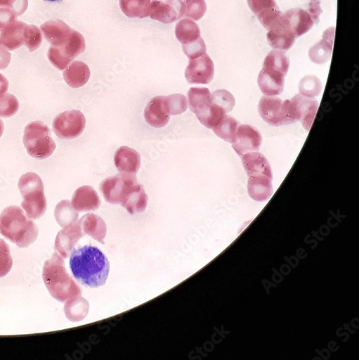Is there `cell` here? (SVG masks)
Here are the masks:
<instances>
[{"label":"cell","instance_id":"d590c367","mask_svg":"<svg viewBox=\"0 0 359 360\" xmlns=\"http://www.w3.org/2000/svg\"><path fill=\"white\" fill-rule=\"evenodd\" d=\"M43 37L41 30L34 25L27 26L25 32V44L30 51L37 50L42 44Z\"/></svg>","mask_w":359,"mask_h":360},{"label":"cell","instance_id":"d4e9b609","mask_svg":"<svg viewBox=\"0 0 359 360\" xmlns=\"http://www.w3.org/2000/svg\"><path fill=\"white\" fill-rule=\"evenodd\" d=\"M72 205L79 212L92 211L99 208L101 201L98 193L91 186H82L73 195Z\"/></svg>","mask_w":359,"mask_h":360},{"label":"cell","instance_id":"ba28073f","mask_svg":"<svg viewBox=\"0 0 359 360\" xmlns=\"http://www.w3.org/2000/svg\"><path fill=\"white\" fill-rule=\"evenodd\" d=\"M86 127V118L79 110L66 111L53 120V130L60 139H74L79 136Z\"/></svg>","mask_w":359,"mask_h":360},{"label":"cell","instance_id":"83f0119b","mask_svg":"<svg viewBox=\"0 0 359 360\" xmlns=\"http://www.w3.org/2000/svg\"><path fill=\"white\" fill-rule=\"evenodd\" d=\"M190 110L196 115L205 111L212 103L211 94L207 88L192 87L188 92Z\"/></svg>","mask_w":359,"mask_h":360},{"label":"cell","instance_id":"836d02e7","mask_svg":"<svg viewBox=\"0 0 359 360\" xmlns=\"http://www.w3.org/2000/svg\"><path fill=\"white\" fill-rule=\"evenodd\" d=\"M226 115L223 108L213 103L205 111L197 115V117L204 127L213 129Z\"/></svg>","mask_w":359,"mask_h":360},{"label":"cell","instance_id":"74e56055","mask_svg":"<svg viewBox=\"0 0 359 360\" xmlns=\"http://www.w3.org/2000/svg\"><path fill=\"white\" fill-rule=\"evenodd\" d=\"M211 99L212 103L223 108L226 113L231 112L235 105L234 96L226 89L216 90L211 95Z\"/></svg>","mask_w":359,"mask_h":360},{"label":"cell","instance_id":"7402d4cb","mask_svg":"<svg viewBox=\"0 0 359 360\" xmlns=\"http://www.w3.org/2000/svg\"><path fill=\"white\" fill-rule=\"evenodd\" d=\"M334 34L335 27L327 29L323 39L311 48L309 56L313 63L323 65L330 60L334 49Z\"/></svg>","mask_w":359,"mask_h":360},{"label":"cell","instance_id":"f6af8a7d","mask_svg":"<svg viewBox=\"0 0 359 360\" xmlns=\"http://www.w3.org/2000/svg\"><path fill=\"white\" fill-rule=\"evenodd\" d=\"M17 14L8 8H0V32L17 20Z\"/></svg>","mask_w":359,"mask_h":360},{"label":"cell","instance_id":"d6a6232c","mask_svg":"<svg viewBox=\"0 0 359 360\" xmlns=\"http://www.w3.org/2000/svg\"><path fill=\"white\" fill-rule=\"evenodd\" d=\"M54 215L57 223L63 227L75 221L79 216L69 200L59 202L55 208Z\"/></svg>","mask_w":359,"mask_h":360},{"label":"cell","instance_id":"ab89813d","mask_svg":"<svg viewBox=\"0 0 359 360\" xmlns=\"http://www.w3.org/2000/svg\"><path fill=\"white\" fill-rule=\"evenodd\" d=\"M13 264L10 247L4 239L0 238V278L10 273Z\"/></svg>","mask_w":359,"mask_h":360},{"label":"cell","instance_id":"6da1fadb","mask_svg":"<svg viewBox=\"0 0 359 360\" xmlns=\"http://www.w3.org/2000/svg\"><path fill=\"white\" fill-rule=\"evenodd\" d=\"M70 265L75 279L91 288L104 285L110 273V262L105 255L98 248L91 245L74 250Z\"/></svg>","mask_w":359,"mask_h":360},{"label":"cell","instance_id":"e575fe53","mask_svg":"<svg viewBox=\"0 0 359 360\" xmlns=\"http://www.w3.org/2000/svg\"><path fill=\"white\" fill-rule=\"evenodd\" d=\"M322 90V84L320 79L313 75L303 77L299 84V91L301 95L308 98L318 96Z\"/></svg>","mask_w":359,"mask_h":360},{"label":"cell","instance_id":"7a4b0ae2","mask_svg":"<svg viewBox=\"0 0 359 360\" xmlns=\"http://www.w3.org/2000/svg\"><path fill=\"white\" fill-rule=\"evenodd\" d=\"M39 233L37 225L18 206H9L0 215V233L20 248L34 243Z\"/></svg>","mask_w":359,"mask_h":360},{"label":"cell","instance_id":"8fae6325","mask_svg":"<svg viewBox=\"0 0 359 360\" xmlns=\"http://www.w3.org/2000/svg\"><path fill=\"white\" fill-rule=\"evenodd\" d=\"M185 6L183 0H155L151 4L150 18L164 24L171 23L185 16Z\"/></svg>","mask_w":359,"mask_h":360},{"label":"cell","instance_id":"c3c4849f","mask_svg":"<svg viewBox=\"0 0 359 360\" xmlns=\"http://www.w3.org/2000/svg\"><path fill=\"white\" fill-rule=\"evenodd\" d=\"M9 83L6 77L0 74V96L6 94L8 91Z\"/></svg>","mask_w":359,"mask_h":360},{"label":"cell","instance_id":"ac0fdd59","mask_svg":"<svg viewBox=\"0 0 359 360\" xmlns=\"http://www.w3.org/2000/svg\"><path fill=\"white\" fill-rule=\"evenodd\" d=\"M114 162L119 172L136 175L141 167V156L135 149L122 146L115 153Z\"/></svg>","mask_w":359,"mask_h":360},{"label":"cell","instance_id":"8d00e7d4","mask_svg":"<svg viewBox=\"0 0 359 360\" xmlns=\"http://www.w3.org/2000/svg\"><path fill=\"white\" fill-rule=\"evenodd\" d=\"M20 108L18 98L11 94L0 96V117H11L15 115Z\"/></svg>","mask_w":359,"mask_h":360},{"label":"cell","instance_id":"7dc6e473","mask_svg":"<svg viewBox=\"0 0 359 360\" xmlns=\"http://www.w3.org/2000/svg\"><path fill=\"white\" fill-rule=\"evenodd\" d=\"M11 60V54L5 48L0 47V70H6Z\"/></svg>","mask_w":359,"mask_h":360},{"label":"cell","instance_id":"7bdbcfd3","mask_svg":"<svg viewBox=\"0 0 359 360\" xmlns=\"http://www.w3.org/2000/svg\"><path fill=\"white\" fill-rule=\"evenodd\" d=\"M183 49L190 59L200 57L206 53V45L201 37L190 44L183 45Z\"/></svg>","mask_w":359,"mask_h":360},{"label":"cell","instance_id":"52a82bcc","mask_svg":"<svg viewBox=\"0 0 359 360\" xmlns=\"http://www.w3.org/2000/svg\"><path fill=\"white\" fill-rule=\"evenodd\" d=\"M86 49L84 37L72 29L70 38L61 46H51L48 52L50 63L56 69L64 70L74 58L82 53Z\"/></svg>","mask_w":359,"mask_h":360},{"label":"cell","instance_id":"d6986e66","mask_svg":"<svg viewBox=\"0 0 359 360\" xmlns=\"http://www.w3.org/2000/svg\"><path fill=\"white\" fill-rule=\"evenodd\" d=\"M45 39L51 46H61L70 37L72 29L61 20H49L41 26Z\"/></svg>","mask_w":359,"mask_h":360},{"label":"cell","instance_id":"603a6c76","mask_svg":"<svg viewBox=\"0 0 359 360\" xmlns=\"http://www.w3.org/2000/svg\"><path fill=\"white\" fill-rule=\"evenodd\" d=\"M273 179L266 175L249 176L248 191L250 197L258 202H263L270 198L274 193Z\"/></svg>","mask_w":359,"mask_h":360},{"label":"cell","instance_id":"e0dca14e","mask_svg":"<svg viewBox=\"0 0 359 360\" xmlns=\"http://www.w3.org/2000/svg\"><path fill=\"white\" fill-rule=\"evenodd\" d=\"M282 72L262 69L258 77V84L266 96H277L284 91L285 77Z\"/></svg>","mask_w":359,"mask_h":360},{"label":"cell","instance_id":"277c9868","mask_svg":"<svg viewBox=\"0 0 359 360\" xmlns=\"http://www.w3.org/2000/svg\"><path fill=\"white\" fill-rule=\"evenodd\" d=\"M18 188L22 196L21 207L26 215L33 220H38L46 212L47 201L41 178L34 172H27L21 176Z\"/></svg>","mask_w":359,"mask_h":360},{"label":"cell","instance_id":"ffe728a7","mask_svg":"<svg viewBox=\"0 0 359 360\" xmlns=\"http://www.w3.org/2000/svg\"><path fill=\"white\" fill-rule=\"evenodd\" d=\"M148 203V196L143 188L138 184L137 180L126 188L121 204L132 214L143 212Z\"/></svg>","mask_w":359,"mask_h":360},{"label":"cell","instance_id":"f907efd6","mask_svg":"<svg viewBox=\"0 0 359 360\" xmlns=\"http://www.w3.org/2000/svg\"><path fill=\"white\" fill-rule=\"evenodd\" d=\"M4 129H5V127H4V122L2 121L1 119H0V138H1V136L4 134Z\"/></svg>","mask_w":359,"mask_h":360},{"label":"cell","instance_id":"1f68e13d","mask_svg":"<svg viewBox=\"0 0 359 360\" xmlns=\"http://www.w3.org/2000/svg\"><path fill=\"white\" fill-rule=\"evenodd\" d=\"M263 68L280 72L287 75L289 68V59L282 51H272L266 57Z\"/></svg>","mask_w":359,"mask_h":360},{"label":"cell","instance_id":"4fadbf2b","mask_svg":"<svg viewBox=\"0 0 359 360\" xmlns=\"http://www.w3.org/2000/svg\"><path fill=\"white\" fill-rule=\"evenodd\" d=\"M291 103L296 122H301L304 129L309 131L318 110V102L298 94L291 100Z\"/></svg>","mask_w":359,"mask_h":360},{"label":"cell","instance_id":"f35d334b","mask_svg":"<svg viewBox=\"0 0 359 360\" xmlns=\"http://www.w3.org/2000/svg\"><path fill=\"white\" fill-rule=\"evenodd\" d=\"M185 16L190 20H200L207 11V5L204 0H185Z\"/></svg>","mask_w":359,"mask_h":360},{"label":"cell","instance_id":"bcb514c9","mask_svg":"<svg viewBox=\"0 0 359 360\" xmlns=\"http://www.w3.org/2000/svg\"><path fill=\"white\" fill-rule=\"evenodd\" d=\"M309 14L311 16L314 23H319L320 15L322 13V10L320 6V0H311L309 4Z\"/></svg>","mask_w":359,"mask_h":360},{"label":"cell","instance_id":"2e32d148","mask_svg":"<svg viewBox=\"0 0 359 360\" xmlns=\"http://www.w3.org/2000/svg\"><path fill=\"white\" fill-rule=\"evenodd\" d=\"M266 39L273 49L287 51L292 48L296 38L282 17L281 20L269 30Z\"/></svg>","mask_w":359,"mask_h":360},{"label":"cell","instance_id":"9a60e30c","mask_svg":"<svg viewBox=\"0 0 359 360\" xmlns=\"http://www.w3.org/2000/svg\"><path fill=\"white\" fill-rule=\"evenodd\" d=\"M282 20L291 29L296 38L307 34L314 25L310 14L300 8L289 10L282 15Z\"/></svg>","mask_w":359,"mask_h":360},{"label":"cell","instance_id":"f546056e","mask_svg":"<svg viewBox=\"0 0 359 360\" xmlns=\"http://www.w3.org/2000/svg\"><path fill=\"white\" fill-rule=\"evenodd\" d=\"M176 37L183 45L190 44L200 38L198 25L190 19H183L176 26Z\"/></svg>","mask_w":359,"mask_h":360},{"label":"cell","instance_id":"5bb4252c","mask_svg":"<svg viewBox=\"0 0 359 360\" xmlns=\"http://www.w3.org/2000/svg\"><path fill=\"white\" fill-rule=\"evenodd\" d=\"M144 117L148 124L152 127H164L170 119L166 97H155L149 102L144 110Z\"/></svg>","mask_w":359,"mask_h":360},{"label":"cell","instance_id":"3957f363","mask_svg":"<svg viewBox=\"0 0 359 360\" xmlns=\"http://www.w3.org/2000/svg\"><path fill=\"white\" fill-rule=\"evenodd\" d=\"M43 279L51 295L60 302L67 301L78 290L66 271L63 258L56 253L45 262Z\"/></svg>","mask_w":359,"mask_h":360},{"label":"cell","instance_id":"7c38bea8","mask_svg":"<svg viewBox=\"0 0 359 360\" xmlns=\"http://www.w3.org/2000/svg\"><path fill=\"white\" fill-rule=\"evenodd\" d=\"M262 143L261 133L250 125L239 126L236 139L232 146L238 156L253 152H259Z\"/></svg>","mask_w":359,"mask_h":360},{"label":"cell","instance_id":"b9f144b4","mask_svg":"<svg viewBox=\"0 0 359 360\" xmlns=\"http://www.w3.org/2000/svg\"><path fill=\"white\" fill-rule=\"evenodd\" d=\"M282 13L279 8L267 10L257 15L262 25L269 31L282 19Z\"/></svg>","mask_w":359,"mask_h":360},{"label":"cell","instance_id":"681fc988","mask_svg":"<svg viewBox=\"0 0 359 360\" xmlns=\"http://www.w3.org/2000/svg\"><path fill=\"white\" fill-rule=\"evenodd\" d=\"M15 0H0V8H10L13 5Z\"/></svg>","mask_w":359,"mask_h":360},{"label":"cell","instance_id":"484cf974","mask_svg":"<svg viewBox=\"0 0 359 360\" xmlns=\"http://www.w3.org/2000/svg\"><path fill=\"white\" fill-rule=\"evenodd\" d=\"M78 226L73 224L60 231L55 242V250L64 257H68L79 239Z\"/></svg>","mask_w":359,"mask_h":360},{"label":"cell","instance_id":"8992f818","mask_svg":"<svg viewBox=\"0 0 359 360\" xmlns=\"http://www.w3.org/2000/svg\"><path fill=\"white\" fill-rule=\"evenodd\" d=\"M259 112L268 125L279 127L296 122L291 101H282L273 96H263L259 103Z\"/></svg>","mask_w":359,"mask_h":360},{"label":"cell","instance_id":"44dd1931","mask_svg":"<svg viewBox=\"0 0 359 360\" xmlns=\"http://www.w3.org/2000/svg\"><path fill=\"white\" fill-rule=\"evenodd\" d=\"M27 25L15 20L0 34V47L14 51L25 44V32Z\"/></svg>","mask_w":359,"mask_h":360},{"label":"cell","instance_id":"60d3db41","mask_svg":"<svg viewBox=\"0 0 359 360\" xmlns=\"http://www.w3.org/2000/svg\"><path fill=\"white\" fill-rule=\"evenodd\" d=\"M166 100L170 115L182 114L188 110V100L183 95H171L166 97Z\"/></svg>","mask_w":359,"mask_h":360},{"label":"cell","instance_id":"30bf717a","mask_svg":"<svg viewBox=\"0 0 359 360\" xmlns=\"http://www.w3.org/2000/svg\"><path fill=\"white\" fill-rule=\"evenodd\" d=\"M215 74L213 60L204 53L202 56L190 59L185 71V77L190 84H207L211 82Z\"/></svg>","mask_w":359,"mask_h":360},{"label":"cell","instance_id":"cb8c5ba5","mask_svg":"<svg viewBox=\"0 0 359 360\" xmlns=\"http://www.w3.org/2000/svg\"><path fill=\"white\" fill-rule=\"evenodd\" d=\"M241 158L244 169L249 176L266 175L273 179L271 165L261 153L257 152L249 153Z\"/></svg>","mask_w":359,"mask_h":360},{"label":"cell","instance_id":"4dcf8cb0","mask_svg":"<svg viewBox=\"0 0 359 360\" xmlns=\"http://www.w3.org/2000/svg\"><path fill=\"white\" fill-rule=\"evenodd\" d=\"M238 127L239 122L236 119L226 115L213 130L219 138L228 143H233L236 139Z\"/></svg>","mask_w":359,"mask_h":360},{"label":"cell","instance_id":"f1b7e54d","mask_svg":"<svg viewBox=\"0 0 359 360\" xmlns=\"http://www.w3.org/2000/svg\"><path fill=\"white\" fill-rule=\"evenodd\" d=\"M151 0H119V7L131 18H143L150 15Z\"/></svg>","mask_w":359,"mask_h":360},{"label":"cell","instance_id":"5b68a950","mask_svg":"<svg viewBox=\"0 0 359 360\" xmlns=\"http://www.w3.org/2000/svg\"><path fill=\"white\" fill-rule=\"evenodd\" d=\"M22 140L29 156L37 160L48 158L56 148L51 136V130L41 122H34L27 125Z\"/></svg>","mask_w":359,"mask_h":360},{"label":"cell","instance_id":"4316f807","mask_svg":"<svg viewBox=\"0 0 359 360\" xmlns=\"http://www.w3.org/2000/svg\"><path fill=\"white\" fill-rule=\"evenodd\" d=\"M91 77V70L82 62L75 61L70 64L64 72L67 84L72 88L85 85Z\"/></svg>","mask_w":359,"mask_h":360},{"label":"cell","instance_id":"ee69618b","mask_svg":"<svg viewBox=\"0 0 359 360\" xmlns=\"http://www.w3.org/2000/svg\"><path fill=\"white\" fill-rule=\"evenodd\" d=\"M247 2L256 16L267 10L278 8L275 0H247Z\"/></svg>","mask_w":359,"mask_h":360},{"label":"cell","instance_id":"816d5d0a","mask_svg":"<svg viewBox=\"0 0 359 360\" xmlns=\"http://www.w3.org/2000/svg\"><path fill=\"white\" fill-rule=\"evenodd\" d=\"M45 1H48V2H58V1H61V0H45Z\"/></svg>","mask_w":359,"mask_h":360},{"label":"cell","instance_id":"9c48e42d","mask_svg":"<svg viewBox=\"0 0 359 360\" xmlns=\"http://www.w3.org/2000/svg\"><path fill=\"white\" fill-rule=\"evenodd\" d=\"M135 180H137L136 175L119 173L104 179L100 184V191L107 202L121 203L126 188Z\"/></svg>","mask_w":359,"mask_h":360}]
</instances>
